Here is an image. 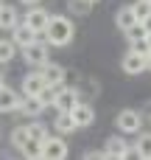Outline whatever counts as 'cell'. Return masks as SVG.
Masks as SVG:
<instances>
[{
    "label": "cell",
    "mask_w": 151,
    "mask_h": 160,
    "mask_svg": "<svg viewBox=\"0 0 151 160\" xmlns=\"http://www.w3.org/2000/svg\"><path fill=\"white\" fill-rule=\"evenodd\" d=\"M73 34H76V28H73V22H70V17H62V14H50V22H48V28H45V42L48 45H53V48H62V45H70L73 42Z\"/></svg>",
    "instance_id": "obj_1"
},
{
    "label": "cell",
    "mask_w": 151,
    "mask_h": 160,
    "mask_svg": "<svg viewBox=\"0 0 151 160\" xmlns=\"http://www.w3.org/2000/svg\"><path fill=\"white\" fill-rule=\"evenodd\" d=\"M115 124H118L120 135H137L143 129V115L137 110H120L118 118H115Z\"/></svg>",
    "instance_id": "obj_2"
},
{
    "label": "cell",
    "mask_w": 151,
    "mask_h": 160,
    "mask_svg": "<svg viewBox=\"0 0 151 160\" xmlns=\"http://www.w3.org/2000/svg\"><path fill=\"white\" fill-rule=\"evenodd\" d=\"M48 42H45V37H39V39H34L31 45H25L22 48V56H25V62L28 65H34V68H42L45 62H48Z\"/></svg>",
    "instance_id": "obj_3"
},
{
    "label": "cell",
    "mask_w": 151,
    "mask_h": 160,
    "mask_svg": "<svg viewBox=\"0 0 151 160\" xmlns=\"http://www.w3.org/2000/svg\"><path fill=\"white\" fill-rule=\"evenodd\" d=\"M42 158L45 160H64L67 158V143H64V138L62 135H48L45 141H42Z\"/></svg>",
    "instance_id": "obj_4"
},
{
    "label": "cell",
    "mask_w": 151,
    "mask_h": 160,
    "mask_svg": "<svg viewBox=\"0 0 151 160\" xmlns=\"http://www.w3.org/2000/svg\"><path fill=\"white\" fill-rule=\"evenodd\" d=\"M78 90L76 87H62L59 93H56V101H53V110L56 112H70L76 104H78Z\"/></svg>",
    "instance_id": "obj_5"
},
{
    "label": "cell",
    "mask_w": 151,
    "mask_h": 160,
    "mask_svg": "<svg viewBox=\"0 0 151 160\" xmlns=\"http://www.w3.org/2000/svg\"><path fill=\"white\" fill-rule=\"evenodd\" d=\"M70 115H73V121H76V129H87V127H92V121H95V110H92L87 101H78V104L70 110Z\"/></svg>",
    "instance_id": "obj_6"
},
{
    "label": "cell",
    "mask_w": 151,
    "mask_h": 160,
    "mask_svg": "<svg viewBox=\"0 0 151 160\" xmlns=\"http://www.w3.org/2000/svg\"><path fill=\"white\" fill-rule=\"evenodd\" d=\"M22 22H28V25H31V28H34L39 37H42V34H45V28H48V22H50V14H48L45 8H36V6H31Z\"/></svg>",
    "instance_id": "obj_7"
},
{
    "label": "cell",
    "mask_w": 151,
    "mask_h": 160,
    "mask_svg": "<svg viewBox=\"0 0 151 160\" xmlns=\"http://www.w3.org/2000/svg\"><path fill=\"white\" fill-rule=\"evenodd\" d=\"M11 39H14L17 48H25V45H31L34 39H39V34H36L28 22H17V25L11 28Z\"/></svg>",
    "instance_id": "obj_8"
},
{
    "label": "cell",
    "mask_w": 151,
    "mask_h": 160,
    "mask_svg": "<svg viewBox=\"0 0 151 160\" xmlns=\"http://www.w3.org/2000/svg\"><path fill=\"white\" fill-rule=\"evenodd\" d=\"M120 68H123V73H126V76H140V73L146 70V56H143V53H137V51H129V53L123 56Z\"/></svg>",
    "instance_id": "obj_9"
},
{
    "label": "cell",
    "mask_w": 151,
    "mask_h": 160,
    "mask_svg": "<svg viewBox=\"0 0 151 160\" xmlns=\"http://www.w3.org/2000/svg\"><path fill=\"white\" fill-rule=\"evenodd\" d=\"M39 73H42V79H45V84H64V68L62 65H56V62H45L42 68H39Z\"/></svg>",
    "instance_id": "obj_10"
},
{
    "label": "cell",
    "mask_w": 151,
    "mask_h": 160,
    "mask_svg": "<svg viewBox=\"0 0 151 160\" xmlns=\"http://www.w3.org/2000/svg\"><path fill=\"white\" fill-rule=\"evenodd\" d=\"M20 101H22V96H20V93H14L8 84H3V87H0V112H17Z\"/></svg>",
    "instance_id": "obj_11"
},
{
    "label": "cell",
    "mask_w": 151,
    "mask_h": 160,
    "mask_svg": "<svg viewBox=\"0 0 151 160\" xmlns=\"http://www.w3.org/2000/svg\"><path fill=\"white\" fill-rule=\"evenodd\" d=\"M42 110H45V104L39 101V96H22V101H20V107H17V112L25 115V118H36Z\"/></svg>",
    "instance_id": "obj_12"
},
{
    "label": "cell",
    "mask_w": 151,
    "mask_h": 160,
    "mask_svg": "<svg viewBox=\"0 0 151 160\" xmlns=\"http://www.w3.org/2000/svg\"><path fill=\"white\" fill-rule=\"evenodd\" d=\"M126 152H129V143H126L120 135H112V138H106V146H104V155H106V158L120 160V158H126Z\"/></svg>",
    "instance_id": "obj_13"
},
{
    "label": "cell",
    "mask_w": 151,
    "mask_h": 160,
    "mask_svg": "<svg viewBox=\"0 0 151 160\" xmlns=\"http://www.w3.org/2000/svg\"><path fill=\"white\" fill-rule=\"evenodd\" d=\"M45 87V79H42V73L36 70V73H28V76H22V96H39V90Z\"/></svg>",
    "instance_id": "obj_14"
},
{
    "label": "cell",
    "mask_w": 151,
    "mask_h": 160,
    "mask_svg": "<svg viewBox=\"0 0 151 160\" xmlns=\"http://www.w3.org/2000/svg\"><path fill=\"white\" fill-rule=\"evenodd\" d=\"M17 22H20V17H17V8L3 3V6H0V28H3V31H11Z\"/></svg>",
    "instance_id": "obj_15"
},
{
    "label": "cell",
    "mask_w": 151,
    "mask_h": 160,
    "mask_svg": "<svg viewBox=\"0 0 151 160\" xmlns=\"http://www.w3.org/2000/svg\"><path fill=\"white\" fill-rule=\"evenodd\" d=\"M53 127H56V132H59V135H70V132H76V121H73V115H70V112H56Z\"/></svg>",
    "instance_id": "obj_16"
},
{
    "label": "cell",
    "mask_w": 151,
    "mask_h": 160,
    "mask_svg": "<svg viewBox=\"0 0 151 160\" xmlns=\"http://www.w3.org/2000/svg\"><path fill=\"white\" fill-rule=\"evenodd\" d=\"M115 22H118V28H120V31L132 28V25L137 22V17H134V8H132V6H123V8L115 14Z\"/></svg>",
    "instance_id": "obj_17"
},
{
    "label": "cell",
    "mask_w": 151,
    "mask_h": 160,
    "mask_svg": "<svg viewBox=\"0 0 151 160\" xmlns=\"http://www.w3.org/2000/svg\"><path fill=\"white\" fill-rule=\"evenodd\" d=\"M64 84H45L42 90H39V101L45 104V107H53V101H56V93L62 90Z\"/></svg>",
    "instance_id": "obj_18"
},
{
    "label": "cell",
    "mask_w": 151,
    "mask_h": 160,
    "mask_svg": "<svg viewBox=\"0 0 151 160\" xmlns=\"http://www.w3.org/2000/svg\"><path fill=\"white\" fill-rule=\"evenodd\" d=\"M14 56H17V45H14V39H11V42H8V39H0V65H8Z\"/></svg>",
    "instance_id": "obj_19"
},
{
    "label": "cell",
    "mask_w": 151,
    "mask_h": 160,
    "mask_svg": "<svg viewBox=\"0 0 151 160\" xmlns=\"http://www.w3.org/2000/svg\"><path fill=\"white\" fill-rule=\"evenodd\" d=\"M28 138H31V135H28V127H17V129L11 132V146H14V149H22V146L28 143Z\"/></svg>",
    "instance_id": "obj_20"
},
{
    "label": "cell",
    "mask_w": 151,
    "mask_h": 160,
    "mask_svg": "<svg viewBox=\"0 0 151 160\" xmlns=\"http://www.w3.org/2000/svg\"><path fill=\"white\" fill-rule=\"evenodd\" d=\"M20 152H22V158H42V141L28 138V143H25Z\"/></svg>",
    "instance_id": "obj_21"
},
{
    "label": "cell",
    "mask_w": 151,
    "mask_h": 160,
    "mask_svg": "<svg viewBox=\"0 0 151 160\" xmlns=\"http://www.w3.org/2000/svg\"><path fill=\"white\" fill-rule=\"evenodd\" d=\"M134 146H137V155L140 158H151V132H143Z\"/></svg>",
    "instance_id": "obj_22"
},
{
    "label": "cell",
    "mask_w": 151,
    "mask_h": 160,
    "mask_svg": "<svg viewBox=\"0 0 151 160\" xmlns=\"http://www.w3.org/2000/svg\"><path fill=\"white\" fill-rule=\"evenodd\" d=\"M132 8H134V17H137V22H143V20L151 14V3H149V0H137V3H132Z\"/></svg>",
    "instance_id": "obj_23"
},
{
    "label": "cell",
    "mask_w": 151,
    "mask_h": 160,
    "mask_svg": "<svg viewBox=\"0 0 151 160\" xmlns=\"http://www.w3.org/2000/svg\"><path fill=\"white\" fill-rule=\"evenodd\" d=\"M129 51H137V53H143V56H149V53H151L149 37H140V39H132V45H129Z\"/></svg>",
    "instance_id": "obj_24"
},
{
    "label": "cell",
    "mask_w": 151,
    "mask_h": 160,
    "mask_svg": "<svg viewBox=\"0 0 151 160\" xmlns=\"http://www.w3.org/2000/svg\"><path fill=\"white\" fill-rule=\"evenodd\" d=\"M28 135H31L34 141H45V138H48V129H45L42 124H36V121H31V124H28Z\"/></svg>",
    "instance_id": "obj_25"
},
{
    "label": "cell",
    "mask_w": 151,
    "mask_h": 160,
    "mask_svg": "<svg viewBox=\"0 0 151 160\" xmlns=\"http://www.w3.org/2000/svg\"><path fill=\"white\" fill-rule=\"evenodd\" d=\"M123 34H126V37H129V42H132V39H140V37H146L149 31H146V25H143V22H134V25H132V28H126Z\"/></svg>",
    "instance_id": "obj_26"
},
{
    "label": "cell",
    "mask_w": 151,
    "mask_h": 160,
    "mask_svg": "<svg viewBox=\"0 0 151 160\" xmlns=\"http://www.w3.org/2000/svg\"><path fill=\"white\" fill-rule=\"evenodd\" d=\"M90 6H92L90 0H70V8H73L76 14H87V11H90Z\"/></svg>",
    "instance_id": "obj_27"
},
{
    "label": "cell",
    "mask_w": 151,
    "mask_h": 160,
    "mask_svg": "<svg viewBox=\"0 0 151 160\" xmlns=\"http://www.w3.org/2000/svg\"><path fill=\"white\" fill-rule=\"evenodd\" d=\"M87 158L95 160V158H106V155H104V152H87Z\"/></svg>",
    "instance_id": "obj_28"
},
{
    "label": "cell",
    "mask_w": 151,
    "mask_h": 160,
    "mask_svg": "<svg viewBox=\"0 0 151 160\" xmlns=\"http://www.w3.org/2000/svg\"><path fill=\"white\" fill-rule=\"evenodd\" d=\"M143 25H146V31H149V34H151V14H149V17H146V20H143Z\"/></svg>",
    "instance_id": "obj_29"
},
{
    "label": "cell",
    "mask_w": 151,
    "mask_h": 160,
    "mask_svg": "<svg viewBox=\"0 0 151 160\" xmlns=\"http://www.w3.org/2000/svg\"><path fill=\"white\" fill-rule=\"evenodd\" d=\"M146 70H151V53L146 56Z\"/></svg>",
    "instance_id": "obj_30"
},
{
    "label": "cell",
    "mask_w": 151,
    "mask_h": 160,
    "mask_svg": "<svg viewBox=\"0 0 151 160\" xmlns=\"http://www.w3.org/2000/svg\"><path fill=\"white\" fill-rule=\"evenodd\" d=\"M22 3H25V6H36L39 0H22Z\"/></svg>",
    "instance_id": "obj_31"
},
{
    "label": "cell",
    "mask_w": 151,
    "mask_h": 160,
    "mask_svg": "<svg viewBox=\"0 0 151 160\" xmlns=\"http://www.w3.org/2000/svg\"><path fill=\"white\" fill-rule=\"evenodd\" d=\"M3 84H6V79H3V73H0V87H3Z\"/></svg>",
    "instance_id": "obj_32"
},
{
    "label": "cell",
    "mask_w": 151,
    "mask_h": 160,
    "mask_svg": "<svg viewBox=\"0 0 151 160\" xmlns=\"http://www.w3.org/2000/svg\"><path fill=\"white\" fill-rule=\"evenodd\" d=\"M146 37H149V45H151V34H146Z\"/></svg>",
    "instance_id": "obj_33"
},
{
    "label": "cell",
    "mask_w": 151,
    "mask_h": 160,
    "mask_svg": "<svg viewBox=\"0 0 151 160\" xmlns=\"http://www.w3.org/2000/svg\"><path fill=\"white\" fill-rule=\"evenodd\" d=\"M90 3H98V0H90Z\"/></svg>",
    "instance_id": "obj_34"
},
{
    "label": "cell",
    "mask_w": 151,
    "mask_h": 160,
    "mask_svg": "<svg viewBox=\"0 0 151 160\" xmlns=\"http://www.w3.org/2000/svg\"><path fill=\"white\" fill-rule=\"evenodd\" d=\"M0 6H3V0H0Z\"/></svg>",
    "instance_id": "obj_35"
},
{
    "label": "cell",
    "mask_w": 151,
    "mask_h": 160,
    "mask_svg": "<svg viewBox=\"0 0 151 160\" xmlns=\"http://www.w3.org/2000/svg\"><path fill=\"white\" fill-rule=\"evenodd\" d=\"M149 3H151V0H149Z\"/></svg>",
    "instance_id": "obj_36"
}]
</instances>
